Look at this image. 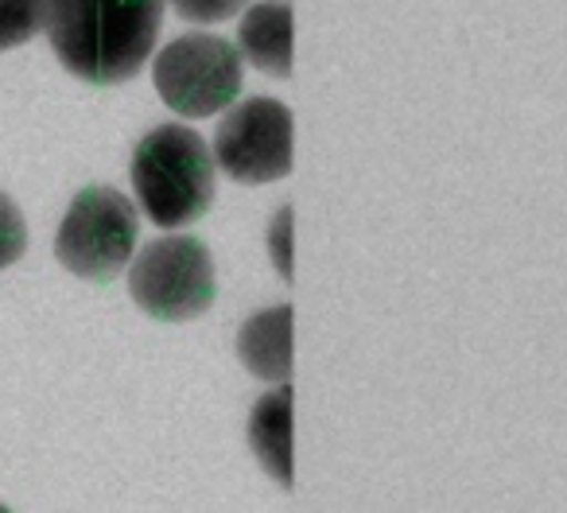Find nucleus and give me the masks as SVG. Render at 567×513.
<instances>
[{"label":"nucleus","instance_id":"1","mask_svg":"<svg viewBox=\"0 0 567 513\" xmlns=\"http://www.w3.org/2000/svg\"><path fill=\"white\" fill-rule=\"evenodd\" d=\"M167 0H40V32L74 79L121 86L152 59Z\"/></svg>","mask_w":567,"mask_h":513},{"label":"nucleus","instance_id":"2","mask_svg":"<svg viewBox=\"0 0 567 513\" xmlns=\"http://www.w3.org/2000/svg\"><path fill=\"white\" fill-rule=\"evenodd\" d=\"M214 152L187 125H159L133 152V191L156 226H190L214 203Z\"/></svg>","mask_w":567,"mask_h":513},{"label":"nucleus","instance_id":"3","mask_svg":"<svg viewBox=\"0 0 567 513\" xmlns=\"http://www.w3.org/2000/svg\"><path fill=\"white\" fill-rule=\"evenodd\" d=\"M136 237H141L136 206L117 187L102 183V187L82 191L63 214L55 234V257L74 277L105 285L128 269Z\"/></svg>","mask_w":567,"mask_h":513},{"label":"nucleus","instance_id":"4","mask_svg":"<svg viewBox=\"0 0 567 513\" xmlns=\"http://www.w3.org/2000/svg\"><path fill=\"white\" fill-rule=\"evenodd\" d=\"M128 296L159 324L198 319L218 296L210 249L187 234L156 237L128 265Z\"/></svg>","mask_w":567,"mask_h":513},{"label":"nucleus","instance_id":"5","mask_svg":"<svg viewBox=\"0 0 567 513\" xmlns=\"http://www.w3.org/2000/svg\"><path fill=\"white\" fill-rule=\"evenodd\" d=\"M241 48L210 32L172 40L156 55V94L172 105L179 117H214L241 94Z\"/></svg>","mask_w":567,"mask_h":513},{"label":"nucleus","instance_id":"6","mask_svg":"<svg viewBox=\"0 0 567 513\" xmlns=\"http://www.w3.org/2000/svg\"><path fill=\"white\" fill-rule=\"evenodd\" d=\"M292 110L276 98H249L214 133V164L234 183H276L292 172Z\"/></svg>","mask_w":567,"mask_h":513},{"label":"nucleus","instance_id":"7","mask_svg":"<svg viewBox=\"0 0 567 513\" xmlns=\"http://www.w3.org/2000/svg\"><path fill=\"white\" fill-rule=\"evenodd\" d=\"M292 386L284 381L272 393H265L252 404L249 417V448L260 459L272 482H280L284 490H292Z\"/></svg>","mask_w":567,"mask_h":513},{"label":"nucleus","instance_id":"8","mask_svg":"<svg viewBox=\"0 0 567 513\" xmlns=\"http://www.w3.org/2000/svg\"><path fill=\"white\" fill-rule=\"evenodd\" d=\"M237 43L257 71L272 74V79H288L292 74V9L280 0H265V4L245 9Z\"/></svg>","mask_w":567,"mask_h":513},{"label":"nucleus","instance_id":"9","mask_svg":"<svg viewBox=\"0 0 567 513\" xmlns=\"http://www.w3.org/2000/svg\"><path fill=\"white\" fill-rule=\"evenodd\" d=\"M237 355L245 370L265 381H292V308H268L260 316L245 319L237 335Z\"/></svg>","mask_w":567,"mask_h":513},{"label":"nucleus","instance_id":"10","mask_svg":"<svg viewBox=\"0 0 567 513\" xmlns=\"http://www.w3.org/2000/svg\"><path fill=\"white\" fill-rule=\"evenodd\" d=\"M40 32V0H0V51L24 48Z\"/></svg>","mask_w":567,"mask_h":513},{"label":"nucleus","instance_id":"11","mask_svg":"<svg viewBox=\"0 0 567 513\" xmlns=\"http://www.w3.org/2000/svg\"><path fill=\"white\" fill-rule=\"evenodd\" d=\"M28 249V226L24 214L17 211L9 195H0V269H9L24 257Z\"/></svg>","mask_w":567,"mask_h":513},{"label":"nucleus","instance_id":"12","mask_svg":"<svg viewBox=\"0 0 567 513\" xmlns=\"http://www.w3.org/2000/svg\"><path fill=\"white\" fill-rule=\"evenodd\" d=\"M167 4L190 24H221V20L237 17L249 0H167Z\"/></svg>","mask_w":567,"mask_h":513},{"label":"nucleus","instance_id":"13","mask_svg":"<svg viewBox=\"0 0 567 513\" xmlns=\"http://www.w3.org/2000/svg\"><path fill=\"white\" fill-rule=\"evenodd\" d=\"M268 253H272V265L284 280H292V206L276 211L272 226H268Z\"/></svg>","mask_w":567,"mask_h":513},{"label":"nucleus","instance_id":"14","mask_svg":"<svg viewBox=\"0 0 567 513\" xmlns=\"http://www.w3.org/2000/svg\"><path fill=\"white\" fill-rule=\"evenodd\" d=\"M0 513H12V510H9V505H0Z\"/></svg>","mask_w":567,"mask_h":513}]
</instances>
